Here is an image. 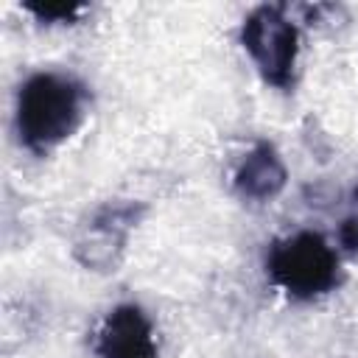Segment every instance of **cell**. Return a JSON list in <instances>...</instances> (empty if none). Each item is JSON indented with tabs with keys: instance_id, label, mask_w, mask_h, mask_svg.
<instances>
[{
	"instance_id": "1",
	"label": "cell",
	"mask_w": 358,
	"mask_h": 358,
	"mask_svg": "<svg viewBox=\"0 0 358 358\" xmlns=\"http://www.w3.org/2000/svg\"><path fill=\"white\" fill-rule=\"evenodd\" d=\"M90 109V90L81 78L64 70H39L20 84L14 126L20 143L45 157L70 140Z\"/></svg>"
},
{
	"instance_id": "2",
	"label": "cell",
	"mask_w": 358,
	"mask_h": 358,
	"mask_svg": "<svg viewBox=\"0 0 358 358\" xmlns=\"http://www.w3.org/2000/svg\"><path fill=\"white\" fill-rule=\"evenodd\" d=\"M266 274L288 296L316 299L341 282V260L322 232L299 229L271 243Z\"/></svg>"
},
{
	"instance_id": "3",
	"label": "cell",
	"mask_w": 358,
	"mask_h": 358,
	"mask_svg": "<svg viewBox=\"0 0 358 358\" xmlns=\"http://www.w3.org/2000/svg\"><path fill=\"white\" fill-rule=\"evenodd\" d=\"M241 45L266 84L277 90L294 87L299 31L282 6H257L241 25Z\"/></svg>"
},
{
	"instance_id": "4",
	"label": "cell",
	"mask_w": 358,
	"mask_h": 358,
	"mask_svg": "<svg viewBox=\"0 0 358 358\" xmlns=\"http://www.w3.org/2000/svg\"><path fill=\"white\" fill-rule=\"evenodd\" d=\"M140 218V204L120 201L101 207L76 241V260L87 268L109 271L120 263L131 227Z\"/></svg>"
},
{
	"instance_id": "5",
	"label": "cell",
	"mask_w": 358,
	"mask_h": 358,
	"mask_svg": "<svg viewBox=\"0 0 358 358\" xmlns=\"http://www.w3.org/2000/svg\"><path fill=\"white\" fill-rule=\"evenodd\" d=\"M95 358H159L154 324L140 305L112 308L95 333Z\"/></svg>"
},
{
	"instance_id": "6",
	"label": "cell",
	"mask_w": 358,
	"mask_h": 358,
	"mask_svg": "<svg viewBox=\"0 0 358 358\" xmlns=\"http://www.w3.org/2000/svg\"><path fill=\"white\" fill-rule=\"evenodd\" d=\"M285 182H288V168H285L280 151L274 148V143H268V140L255 143L246 151V157L238 162L235 176H232L235 193L249 201L277 199L282 193Z\"/></svg>"
},
{
	"instance_id": "7",
	"label": "cell",
	"mask_w": 358,
	"mask_h": 358,
	"mask_svg": "<svg viewBox=\"0 0 358 358\" xmlns=\"http://www.w3.org/2000/svg\"><path fill=\"white\" fill-rule=\"evenodd\" d=\"M336 241H338V246H341L344 252H350V255L358 252V215H347V218L338 224Z\"/></svg>"
},
{
	"instance_id": "8",
	"label": "cell",
	"mask_w": 358,
	"mask_h": 358,
	"mask_svg": "<svg viewBox=\"0 0 358 358\" xmlns=\"http://www.w3.org/2000/svg\"><path fill=\"white\" fill-rule=\"evenodd\" d=\"M39 20H73L81 14V6H31Z\"/></svg>"
},
{
	"instance_id": "9",
	"label": "cell",
	"mask_w": 358,
	"mask_h": 358,
	"mask_svg": "<svg viewBox=\"0 0 358 358\" xmlns=\"http://www.w3.org/2000/svg\"><path fill=\"white\" fill-rule=\"evenodd\" d=\"M352 196H355V201H358V187H355V190H352Z\"/></svg>"
}]
</instances>
